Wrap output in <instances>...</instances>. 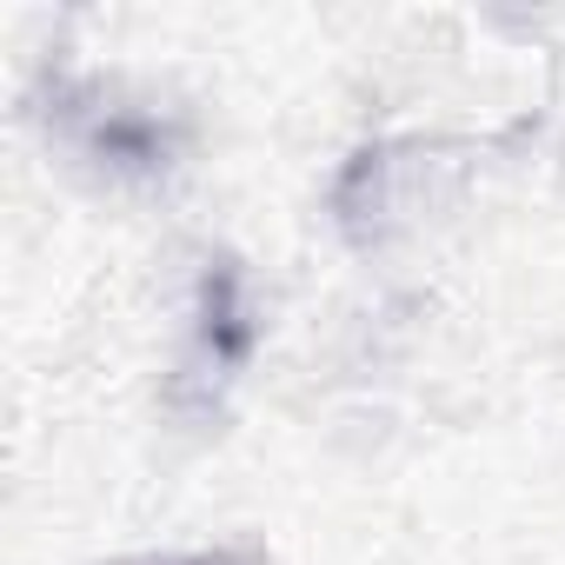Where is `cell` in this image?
Returning <instances> with one entry per match:
<instances>
[]
</instances>
